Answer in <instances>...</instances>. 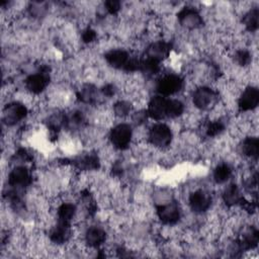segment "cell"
<instances>
[{"mask_svg": "<svg viewBox=\"0 0 259 259\" xmlns=\"http://www.w3.org/2000/svg\"><path fill=\"white\" fill-rule=\"evenodd\" d=\"M184 105L177 99H170L164 96L153 97L148 105L147 113L150 117L160 120L167 117L174 118L182 114Z\"/></svg>", "mask_w": 259, "mask_h": 259, "instance_id": "6da1fadb", "label": "cell"}, {"mask_svg": "<svg viewBox=\"0 0 259 259\" xmlns=\"http://www.w3.org/2000/svg\"><path fill=\"white\" fill-rule=\"evenodd\" d=\"M106 62L115 69H122L127 72H134L140 68V60L131 58L127 52L123 50H112L105 55Z\"/></svg>", "mask_w": 259, "mask_h": 259, "instance_id": "7a4b0ae2", "label": "cell"}, {"mask_svg": "<svg viewBox=\"0 0 259 259\" xmlns=\"http://www.w3.org/2000/svg\"><path fill=\"white\" fill-rule=\"evenodd\" d=\"M150 143L158 148H165L170 145L172 140V132L165 123H156L149 131Z\"/></svg>", "mask_w": 259, "mask_h": 259, "instance_id": "3957f363", "label": "cell"}, {"mask_svg": "<svg viewBox=\"0 0 259 259\" xmlns=\"http://www.w3.org/2000/svg\"><path fill=\"white\" fill-rule=\"evenodd\" d=\"M133 137L132 126L127 123H119L114 126L110 132V142L111 144L119 150H124L131 143Z\"/></svg>", "mask_w": 259, "mask_h": 259, "instance_id": "277c9868", "label": "cell"}, {"mask_svg": "<svg viewBox=\"0 0 259 259\" xmlns=\"http://www.w3.org/2000/svg\"><path fill=\"white\" fill-rule=\"evenodd\" d=\"M193 104L202 110L209 109L211 106H213L218 99L219 94L212 90L209 87H199L197 88L193 93Z\"/></svg>", "mask_w": 259, "mask_h": 259, "instance_id": "5b68a950", "label": "cell"}, {"mask_svg": "<svg viewBox=\"0 0 259 259\" xmlns=\"http://www.w3.org/2000/svg\"><path fill=\"white\" fill-rule=\"evenodd\" d=\"M183 86V80L180 76L168 74L162 77L157 83V91L163 95L168 96L178 92Z\"/></svg>", "mask_w": 259, "mask_h": 259, "instance_id": "8992f818", "label": "cell"}, {"mask_svg": "<svg viewBox=\"0 0 259 259\" xmlns=\"http://www.w3.org/2000/svg\"><path fill=\"white\" fill-rule=\"evenodd\" d=\"M27 114L25 105L19 102L9 103L3 110V120L7 125H13L23 119Z\"/></svg>", "mask_w": 259, "mask_h": 259, "instance_id": "52a82bcc", "label": "cell"}, {"mask_svg": "<svg viewBox=\"0 0 259 259\" xmlns=\"http://www.w3.org/2000/svg\"><path fill=\"white\" fill-rule=\"evenodd\" d=\"M157 214L163 224L173 225L180 219V208L176 202L161 204L157 206Z\"/></svg>", "mask_w": 259, "mask_h": 259, "instance_id": "ba28073f", "label": "cell"}, {"mask_svg": "<svg viewBox=\"0 0 259 259\" xmlns=\"http://www.w3.org/2000/svg\"><path fill=\"white\" fill-rule=\"evenodd\" d=\"M211 204L210 194L203 190L198 189L189 195V205L195 212H203L209 208Z\"/></svg>", "mask_w": 259, "mask_h": 259, "instance_id": "9c48e42d", "label": "cell"}, {"mask_svg": "<svg viewBox=\"0 0 259 259\" xmlns=\"http://www.w3.org/2000/svg\"><path fill=\"white\" fill-rule=\"evenodd\" d=\"M177 16L180 24L185 28L193 29L202 25L201 16L192 7H184L179 11Z\"/></svg>", "mask_w": 259, "mask_h": 259, "instance_id": "30bf717a", "label": "cell"}, {"mask_svg": "<svg viewBox=\"0 0 259 259\" xmlns=\"http://www.w3.org/2000/svg\"><path fill=\"white\" fill-rule=\"evenodd\" d=\"M31 177L29 171L24 166L13 168L8 175V184L13 188H21L29 185Z\"/></svg>", "mask_w": 259, "mask_h": 259, "instance_id": "8fae6325", "label": "cell"}, {"mask_svg": "<svg viewBox=\"0 0 259 259\" xmlns=\"http://www.w3.org/2000/svg\"><path fill=\"white\" fill-rule=\"evenodd\" d=\"M49 82H50L49 74L42 70L36 74L28 76L25 80V87L29 92L38 94L46 89Z\"/></svg>", "mask_w": 259, "mask_h": 259, "instance_id": "7c38bea8", "label": "cell"}, {"mask_svg": "<svg viewBox=\"0 0 259 259\" xmlns=\"http://www.w3.org/2000/svg\"><path fill=\"white\" fill-rule=\"evenodd\" d=\"M259 103V90L257 87H247L239 97L238 105L243 111L252 110L257 107Z\"/></svg>", "mask_w": 259, "mask_h": 259, "instance_id": "4fadbf2b", "label": "cell"}, {"mask_svg": "<svg viewBox=\"0 0 259 259\" xmlns=\"http://www.w3.org/2000/svg\"><path fill=\"white\" fill-rule=\"evenodd\" d=\"M170 51H171L170 44L163 40H159L150 45L147 49L146 54L148 58H151L160 62L169 56Z\"/></svg>", "mask_w": 259, "mask_h": 259, "instance_id": "5bb4252c", "label": "cell"}, {"mask_svg": "<svg viewBox=\"0 0 259 259\" xmlns=\"http://www.w3.org/2000/svg\"><path fill=\"white\" fill-rule=\"evenodd\" d=\"M71 236L70 224L58 222V225L51 231L50 238L56 244H63L69 240Z\"/></svg>", "mask_w": 259, "mask_h": 259, "instance_id": "9a60e30c", "label": "cell"}, {"mask_svg": "<svg viewBox=\"0 0 259 259\" xmlns=\"http://www.w3.org/2000/svg\"><path fill=\"white\" fill-rule=\"evenodd\" d=\"M106 239V233L103 229L99 228V227H91L87 230L86 234H85V240L86 243L90 246V247H98L101 244L104 243Z\"/></svg>", "mask_w": 259, "mask_h": 259, "instance_id": "2e32d148", "label": "cell"}, {"mask_svg": "<svg viewBox=\"0 0 259 259\" xmlns=\"http://www.w3.org/2000/svg\"><path fill=\"white\" fill-rule=\"evenodd\" d=\"M259 239L258 230L255 227H250L246 232L243 234L242 239L238 242L240 245L241 250H250L257 246Z\"/></svg>", "mask_w": 259, "mask_h": 259, "instance_id": "e0dca14e", "label": "cell"}, {"mask_svg": "<svg viewBox=\"0 0 259 259\" xmlns=\"http://www.w3.org/2000/svg\"><path fill=\"white\" fill-rule=\"evenodd\" d=\"M223 199L228 206H233L236 204H240L243 196L240 192L239 187L236 184H231L225 189L223 193Z\"/></svg>", "mask_w": 259, "mask_h": 259, "instance_id": "ac0fdd59", "label": "cell"}, {"mask_svg": "<svg viewBox=\"0 0 259 259\" xmlns=\"http://www.w3.org/2000/svg\"><path fill=\"white\" fill-rule=\"evenodd\" d=\"M241 151L243 155L257 159L259 153V140L256 137H249L246 138L241 145Z\"/></svg>", "mask_w": 259, "mask_h": 259, "instance_id": "d6986e66", "label": "cell"}, {"mask_svg": "<svg viewBox=\"0 0 259 259\" xmlns=\"http://www.w3.org/2000/svg\"><path fill=\"white\" fill-rule=\"evenodd\" d=\"M259 22V9L254 7L250 9L243 17V23L249 31H256Z\"/></svg>", "mask_w": 259, "mask_h": 259, "instance_id": "ffe728a7", "label": "cell"}, {"mask_svg": "<svg viewBox=\"0 0 259 259\" xmlns=\"http://www.w3.org/2000/svg\"><path fill=\"white\" fill-rule=\"evenodd\" d=\"M76 212V206L73 203H63L58 208L59 222L70 224Z\"/></svg>", "mask_w": 259, "mask_h": 259, "instance_id": "44dd1931", "label": "cell"}, {"mask_svg": "<svg viewBox=\"0 0 259 259\" xmlns=\"http://www.w3.org/2000/svg\"><path fill=\"white\" fill-rule=\"evenodd\" d=\"M232 175V170L228 164H220L215 167L213 171V179L217 183H225L230 179Z\"/></svg>", "mask_w": 259, "mask_h": 259, "instance_id": "7402d4cb", "label": "cell"}, {"mask_svg": "<svg viewBox=\"0 0 259 259\" xmlns=\"http://www.w3.org/2000/svg\"><path fill=\"white\" fill-rule=\"evenodd\" d=\"M77 166L85 170H95L99 167V159L96 155L90 154L78 159Z\"/></svg>", "mask_w": 259, "mask_h": 259, "instance_id": "603a6c76", "label": "cell"}, {"mask_svg": "<svg viewBox=\"0 0 259 259\" xmlns=\"http://www.w3.org/2000/svg\"><path fill=\"white\" fill-rule=\"evenodd\" d=\"M160 69V62L151 59V58H146L145 60L140 61V68L139 70L144 72L145 74L148 75H154L156 74Z\"/></svg>", "mask_w": 259, "mask_h": 259, "instance_id": "cb8c5ba5", "label": "cell"}, {"mask_svg": "<svg viewBox=\"0 0 259 259\" xmlns=\"http://www.w3.org/2000/svg\"><path fill=\"white\" fill-rule=\"evenodd\" d=\"M96 96V88L91 85V84H87L85 86H83V88L80 90L79 93V97L83 102H87V103H91L94 101Z\"/></svg>", "mask_w": 259, "mask_h": 259, "instance_id": "d4e9b609", "label": "cell"}, {"mask_svg": "<svg viewBox=\"0 0 259 259\" xmlns=\"http://www.w3.org/2000/svg\"><path fill=\"white\" fill-rule=\"evenodd\" d=\"M131 109H132L131 103L127 102V101H124V100H120V101L116 102L114 104V107H113L114 113L117 116H125V115H127L131 112Z\"/></svg>", "mask_w": 259, "mask_h": 259, "instance_id": "484cf974", "label": "cell"}, {"mask_svg": "<svg viewBox=\"0 0 259 259\" xmlns=\"http://www.w3.org/2000/svg\"><path fill=\"white\" fill-rule=\"evenodd\" d=\"M84 120H85V117H84L83 112H81V111H74L69 118L66 117V124L70 125V126L76 127V126L82 125Z\"/></svg>", "mask_w": 259, "mask_h": 259, "instance_id": "4316f807", "label": "cell"}, {"mask_svg": "<svg viewBox=\"0 0 259 259\" xmlns=\"http://www.w3.org/2000/svg\"><path fill=\"white\" fill-rule=\"evenodd\" d=\"M251 54L247 50H239L235 53V60L240 66H247L251 62Z\"/></svg>", "mask_w": 259, "mask_h": 259, "instance_id": "83f0119b", "label": "cell"}, {"mask_svg": "<svg viewBox=\"0 0 259 259\" xmlns=\"http://www.w3.org/2000/svg\"><path fill=\"white\" fill-rule=\"evenodd\" d=\"M225 128L224 123L221 120H215L212 122H209L206 126V135L208 137H214L219 134H221Z\"/></svg>", "mask_w": 259, "mask_h": 259, "instance_id": "f1b7e54d", "label": "cell"}, {"mask_svg": "<svg viewBox=\"0 0 259 259\" xmlns=\"http://www.w3.org/2000/svg\"><path fill=\"white\" fill-rule=\"evenodd\" d=\"M120 2L116 1V0H108L104 3V6L106 8V10L110 13V14H115L116 12L119 11L120 9Z\"/></svg>", "mask_w": 259, "mask_h": 259, "instance_id": "f546056e", "label": "cell"}, {"mask_svg": "<svg viewBox=\"0 0 259 259\" xmlns=\"http://www.w3.org/2000/svg\"><path fill=\"white\" fill-rule=\"evenodd\" d=\"M95 38H96V32L91 28L85 29L82 33V39L84 42H91Z\"/></svg>", "mask_w": 259, "mask_h": 259, "instance_id": "4dcf8cb0", "label": "cell"}, {"mask_svg": "<svg viewBox=\"0 0 259 259\" xmlns=\"http://www.w3.org/2000/svg\"><path fill=\"white\" fill-rule=\"evenodd\" d=\"M147 116H148L147 111H139V112H137V113L134 115V121H135L136 123L140 124V123H142V122H144V121L146 120Z\"/></svg>", "mask_w": 259, "mask_h": 259, "instance_id": "1f68e13d", "label": "cell"}, {"mask_svg": "<svg viewBox=\"0 0 259 259\" xmlns=\"http://www.w3.org/2000/svg\"><path fill=\"white\" fill-rule=\"evenodd\" d=\"M101 90H102L103 94L106 95V96H108V97L112 96V95L114 94V92H115V88H114V86H113L112 84H106V85H104Z\"/></svg>", "mask_w": 259, "mask_h": 259, "instance_id": "d6a6232c", "label": "cell"}]
</instances>
